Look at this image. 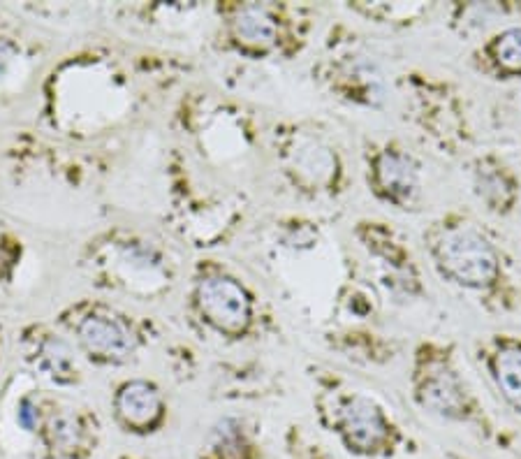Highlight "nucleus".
Returning a JSON list of instances; mask_svg holds the SVG:
<instances>
[{
  "instance_id": "20e7f679",
  "label": "nucleus",
  "mask_w": 521,
  "mask_h": 459,
  "mask_svg": "<svg viewBox=\"0 0 521 459\" xmlns=\"http://www.w3.org/2000/svg\"><path fill=\"white\" fill-rule=\"evenodd\" d=\"M79 337L88 351L105 360H123L135 348V339L126 327L107 316H88L79 325Z\"/></svg>"
},
{
  "instance_id": "f03ea898",
  "label": "nucleus",
  "mask_w": 521,
  "mask_h": 459,
  "mask_svg": "<svg viewBox=\"0 0 521 459\" xmlns=\"http://www.w3.org/2000/svg\"><path fill=\"white\" fill-rule=\"evenodd\" d=\"M197 304L204 318L223 332H241L251 320V300L237 281L209 276L197 288Z\"/></svg>"
},
{
  "instance_id": "7ed1b4c3",
  "label": "nucleus",
  "mask_w": 521,
  "mask_h": 459,
  "mask_svg": "<svg viewBox=\"0 0 521 459\" xmlns=\"http://www.w3.org/2000/svg\"><path fill=\"white\" fill-rule=\"evenodd\" d=\"M341 432L350 448L373 450L387 439V422L371 399L355 397L343 408Z\"/></svg>"
},
{
  "instance_id": "9d476101",
  "label": "nucleus",
  "mask_w": 521,
  "mask_h": 459,
  "mask_svg": "<svg viewBox=\"0 0 521 459\" xmlns=\"http://www.w3.org/2000/svg\"><path fill=\"white\" fill-rule=\"evenodd\" d=\"M82 439H84L82 422H79L75 415L61 413L51 420L49 441L58 453H75V450L82 446Z\"/></svg>"
},
{
  "instance_id": "f8f14e48",
  "label": "nucleus",
  "mask_w": 521,
  "mask_h": 459,
  "mask_svg": "<svg viewBox=\"0 0 521 459\" xmlns=\"http://www.w3.org/2000/svg\"><path fill=\"white\" fill-rule=\"evenodd\" d=\"M42 357H44V364H47L49 374L54 378L56 376L61 378L63 374H72V357L61 341H51V344H47Z\"/></svg>"
},
{
  "instance_id": "f257e3e1",
  "label": "nucleus",
  "mask_w": 521,
  "mask_h": 459,
  "mask_svg": "<svg viewBox=\"0 0 521 459\" xmlns=\"http://www.w3.org/2000/svg\"><path fill=\"white\" fill-rule=\"evenodd\" d=\"M434 255L440 269L461 286L482 288L496 279L498 260L494 249L468 225L447 228L436 239Z\"/></svg>"
},
{
  "instance_id": "1a4fd4ad",
  "label": "nucleus",
  "mask_w": 521,
  "mask_h": 459,
  "mask_svg": "<svg viewBox=\"0 0 521 459\" xmlns=\"http://www.w3.org/2000/svg\"><path fill=\"white\" fill-rule=\"evenodd\" d=\"M234 33L244 45L269 47L276 40V24L264 7H244L234 19Z\"/></svg>"
},
{
  "instance_id": "6e6552de",
  "label": "nucleus",
  "mask_w": 521,
  "mask_h": 459,
  "mask_svg": "<svg viewBox=\"0 0 521 459\" xmlns=\"http://www.w3.org/2000/svg\"><path fill=\"white\" fill-rule=\"evenodd\" d=\"M491 371L503 397L521 413V348L503 346L491 360Z\"/></svg>"
},
{
  "instance_id": "423d86ee",
  "label": "nucleus",
  "mask_w": 521,
  "mask_h": 459,
  "mask_svg": "<svg viewBox=\"0 0 521 459\" xmlns=\"http://www.w3.org/2000/svg\"><path fill=\"white\" fill-rule=\"evenodd\" d=\"M376 174L380 188H385V193L392 200L403 204L413 200V195L417 193V170L408 156L396 151L383 153L378 160Z\"/></svg>"
},
{
  "instance_id": "ddd939ff",
  "label": "nucleus",
  "mask_w": 521,
  "mask_h": 459,
  "mask_svg": "<svg viewBox=\"0 0 521 459\" xmlns=\"http://www.w3.org/2000/svg\"><path fill=\"white\" fill-rule=\"evenodd\" d=\"M503 193H505V181L498 172H489V174H480V195H484L491 204L503 202Z\"/></svg>"
},
{
  "instance_id": "9b49d317",
  "label": "nucleus",
  "mask_w": 521,
  "mask_h": 459,
  "mask_svg": "<svg viewBox=\"0 0 521 459\" xmlns=\"http://www.w3.org/2000/svg\"><path fill=\"white\" fill-rule=\"evenodd\" d=\"M496 61L510 72H521V28H508L494 45Z\"/></svg>"
},
{
  "instance_id": "4468645a",
  "label": "nucleus",
  "mask_w": 521,
  "mask_h": 459,
  "mask_svg": "<svg viewBox=\"0 0 521 459\" xmlns=\"http://www.w3.org/2000/svg\"><path fill=\"white\" fill-rule=\"evenodd\" d=\"M17 422L26 429V432H33L35 425H38V408L33 406L31 399H24V402L19 404Z\"/></svg>"
},
{
  "instance_id": "39448f33",
  "label": "nucleus",
  "mask_w": 521,
  "mask_h": 459,
  "mask_svg": "<svg viewBox=\"0 0 521 459\" xmlns=\"http://www.w3.org/2000/svg\"><path fill=\"white\" fill-rule=\"evenodd\" d=\"M116 411L128 427L149 429L158 422L163 404H160V395L153 385L132 381L123 385L119 397H116Z\"/></svg>"
},
{
  "instance_id": "0eeeda50",
  "label": "nucleus",
  "mask_w": 521,
  "mask_h": 459,
  "mask_svg": "<svg viewBox=\"0 0 521 459\" xmlns=\"http://www.w3.org/2000/svg\"><path fill=\"white\" fill-rule=\"evenodd\" d=\"M420 397L424 406L438 415H445V418H457L464 411V395H461L459 383L454 381L450 371H438V374L429 376L422 385Z\"/></svg>"
}]
</instances>
